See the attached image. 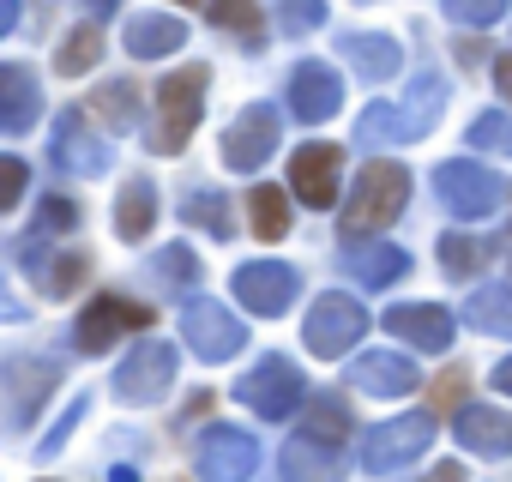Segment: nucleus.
Masks as SVG:
<instances>
[{"mask_svg":"<svg viewBox=\"0 0 512 482\" xmlns=\"http://www.w3.org/2000/svg\"><path fill=\"white\" fill-rule=\"evenodd\" d=\"M103 55V31L97 25H79V31H67V43H61V55H55V67L67 73V79H79V73H91V61Z\"/></svg>","mask_w":512,"mask_h":482,"instance_id":"473e14b6","label":"nucleus"},{"mask_svg":"<svg viewBox=\"0 0 512 482\" xmlns=\"http://www.w3.org/2000/svg\"><path fill=\"white\" fill-rule=\"evenodd\" d=\"M464 320L482 326L488 338H512V284H482V290H470Z\"/></svg>","mask_w":512,"mask_h":482,"instance_id":"cd10ccee","label":"nucleus"},{"mask_svg":"<svg viewBox=\"0 0 512 482\" xmlns=\"http://www.w3.org/2000/svg\"><path fill=\"white\" fill-rule=\"evenodd\" d=\"M49 157H55V169H61V175H79V181H91V175H103V169L115 163V151H109V145H103V133L85 121V109H61V115H55Z\"/></svg>","mask_w":512,"mask_h":482,"instance_id":"1a4fd4ad","label":"nucleus"},{"mask_svg":"<svg viewBox=\"0 0 512 482\" xmlns=\"http://www.w3.org/2000/svg\"><path fill=\"white\" fill-rule=\"evenodd\" d=\"M488 254H494V241H482V235H440V266H446V278H476Z\"/></svg>","mask_w":512,"mask_h":482,"instance_id":"c756f323","label":"nucleus"},{"mask_svg":"<svg viewBox=\"0 0 512 482\" xmlns=\"http://www.w3.org/2000/svg\"><path fill=\"white\" fill-rule=\"evenodd\" d=\"M235 398L253 410V416H266V422H284L302 398H308V380L290 356H266V362H253L235 386Z\"/></svg>","mask_w":512,"mask_h":482,"instance_id":"423d86ee","label":"nucleus"},{"mask_svg":"<svg viewBox=\"0 0 512 482\" xmlns=\"http://www.w3.org/2000/svg\"><path fill=\"white\" fill-rule=\"evenodd\" d=\"M278 25H284L290 37L320 31V25H326V0H278Z\"/></svg>","mask_w":512,"mask_h":482,"instance_id":"c9c22d12","label":"nucleus"},{"mask_svg":"<svg viewBox=\"0 0 512 482\" xmlns=\"http://www.w3.org/2000/svg\"><path fill=\"white\" fill-rule=\"evenodd\" d=\"M181 43H187V25L175 13H139V19H127V55L133 61H163Z\"/></svg>","mask_w":512,"mask_h":482,"instance_id":"5701e85b","label":"nucleus"},{"mask_svg":"<svg viewBox=\"0 0 512 482\" xmlns=\"http://www.w3.org/2000/svg\"><path fill=\"white\" fill-rule=\"evenodd\" d=\"M247 211H253V235H260V241H278L290 229V193L284 187H253Z\"/></svg>","mask_w":512,"mask_h":482,"instance_id":"c85d7f7f","label":"nucleus"},{"mask_svg":"<svg viewBox=\"0 0 512 482\" xmlns=\"http://www.w3.org/2000/svg\"><path fill=\"white\" fill-rule=\"evenodd\" d=\"M19 199H25V163L7 157V163H0V211H13Z\"/></svg>","mask_w":512,"mask_h":482,"instance_id":"ea45409f","label":"nucleus"},{"mask_svg":"<svg viewBox=\"0 0 512 482\" xmlns=\"http://www.w3.org/2000/svg\"><path fill=\"white\" fill-rule=\"evenodd\" d=\"M79 416H85V404H73V410H67V416H61V422L43 434V446H37V452H43V458H55V452L67 446V434H73V422H79Z\"/></svg>","mask_w":512,"mask_h":482,"instance_id":"a19ab883","label":"nucleus"},{"mask_svg":"<svg viewBox=\"0 0 512 482\" xmlns=\"http://www.w3.org/2000/svg\"><path fill=\"white\" fill-rule=\"evenodd\" d=\"M488 380H494V386H500V392H506V398H512V356H506V362H500V368H494V374H488Z\"/></svg>","mask_w":512,"mask_h":482,"instance_id":"a18cd8bd","label":"nucleus"},{"mask_svg":"<svg viewBox=\"0 0 512 482\" xmlns=\"http://www.w3.org/2000/svg\"><path fill=\"white\" fill-rule=\"evenodd\" d=\"M151 278H157L169 296H187V290L199 284V260H193V248H157V254H151Z\"/></svg>","mask_w":512,"mask_h":482,"instance_id":"7c9ffc66","label":"nucleus"},{"mask_svg":"<svg viewBox=\"0 0 512 482\" xmlns=\"http://www.w3.org/2000/svg\"><path fill=\"white\" fill-rule=\"evenodd\" d=\"M181 217H187L193 229H205L211 241H229V235H235L229 193H217V187H187V199H181Z\"/></svg>","mask_w":512,"mask_h":482,"instance_id":"bb28decb","label":"nucleus"},{"mask_svg":"<svg viewBox=\"0 0 512 482\" xmlns=\"http://www.w3.org/2000/svg\"><path fill=\"white\" fill-rule=\"evenodd\" d=\"M115 398L121 404H157L169 386H175V344L169 338H139L127 350V362L115 368Z\"/></svg>","mask_w":512,"mask_h":482,"instance_id":"6e6552de","label":"nucleus"},{"mask_svg":"<svg viewBox=\"0 0 512 482\" xmlns=\"http://www.w3.org/2000/svg\"><path fill=\"white\" fill-rule=\"evenodd\" d=\"M338 169H344V151L338 145H302L290 157V193L314 211H326L338 199Z\"/></svg>","mask_w":512,"mask_h":482,"instance_id":"dca6fc26","label":"nucleus"},{"mask_svg":"<svg viewBox=\"0 0 512 482\" xmlns=\"http://www.w3.org/2000/svg\"><path fill=\"white\" fill-rule=\"evenodd\" d=\"M278 464H284V482H344V452L314 434H296Z\"/></svg>","mask_w":512,"mask_h":482,"instance_id":"412c9836","label":"nucleus"},{"mask_svg":"<svg viewBox=\"0 0 512 482\" xmlns=\"http://www.w3.org/2000/svg\"><path fill=\"white\" fill-rule=\"evenodd\" d=\"M404 199H410V169L392 163V157H374V163L356 175V187L344 193L338 223H344V235H380L386 223L404 217Z\"/></svg>","mask_w":512,"mask_h":482,"instance_id":"f03ea898","label":"nucleus"},{"mask_svg":"<svg viewBox=\"0 0 512 482\" xmlns=\"http://www.w3.org/2000/svg\"><path fill=\"white\" fill-rule=\"evenodd\" d=\"M193 464L205 482H253V470H260V440L229 428V422H211L193 446Z\"/></svg>","mask_w":512,"mask_h":482,"instance_id":"9d476101","label":"nucleus"},{"mask_svg":"<svg viewBox=\"0 0 512 482\" xmlns=\"http://www.w3.org/2000/svg\"><path fill=\"white\" fill-rule=\"evenodd\" d=\"M151 223H157V187L145 175H133L115 199V229H121V241H145Z\"/></svg>","mask_w":512,"mask_h":482,"instance_id":"a878e982","label":"nucleus"},{"mask_svg":"<svg viewBox=\"0 0 512 482\" xmlns=\"http://www.w3.org/2000/svg\"><path fill=\"white\" fill-rule=\"evenodd\" d=\"M386 332L392 338H404L410 350H428V356H440V350H452V314L446 308H434V302H398V308H386Z\"/></svg>","mask_w":512,"mask_h":482,"instance_id":"f3484780","label":"nucleus"},{"mask_svg":"<svg viewBox=\"0 0 512 482\" xmlns=\"http://www.w3.org/2000/svg\"><path fill=\"white\" fill-rule=\"evenodd\" d=\"M151 326V308L145 302H127V296H115V290H103L85 314H79V326H73V344L85 350V356H103L115 338H127V332H145Z\"/></svg>","mask_w":512,"mask_h":482,"instance_id":"ddd939ff","label":"nucleus"},{"mask_svg":"<svg viewBox=\"0 0 512 482\" xmlns=\"http://www.w3.org/2000/svg\"><path fill=\"white\" fill-rule=\"evenodd\" d=\"M229 290L241 296L247 314L278 320V314H290V302L302 296V278H296V266H284V260H247Z\"/></svg>","mask_w":512,"mask_h":482,"instance_id":"f8f14e48","label":"nucleus"},{"mask_svg":"<svg viewBox=\"0 0 512 482\" xmlns=\"http://www.w3.org/2000/svg\"><path fill=\"white\" fill-rule=\"evenodd\" d=\"M85 7H91V13L103 19V13H115V0H85Z\"/></svg>","mask_w":512,"mask_h":482,"instance_id":"49530a36","label":"nucleus"},{"mask_svg":"<svg viewBox=\"0 0 512 482\" xmlns=\"http://www.w3.org/2000/svg\"><path fill=\"white\" fill-rule=\"evenodd\" d=\"M13 25H19V0H0V37H13Z\"/></svg>","mask_w":512,"mask_h":482,"instance_id":"79ce46f5","label":"nucleus"},{"mask_svg":"<svg viewBox=\"0 0 512 482\" xmlns=\"http://www.w3.org/2000/svg\"><path fill=\"white\" fill-rule=\"evenodd\" d=\"M181 338L193 344V356H199V362H229V356L247 344L241 320H235L223 302H205V296H193V302L181 308Z\"/></svg>","mask_w":512,"mask_h":482,"instance_id":"2eb2a0df","label":"nucleus"},{"mask_svg":"<svg viewBox=\"0 0 512 482\" xmlns=\"http://www.w3.org/2000/svg\"><path fill=\"white\" fill-rule=\"evenodd\" d=\"M205 85H211L205 67H181V73H169L157 85V115H151V133H145V145L157 157H175L193 139V127L205 115Z\"/></svg>","mask_w":512,"mask_h":482,"instance_id":"7ed1b4c3","label":"nucleus"},{"mask_svg":"<svg viewBox=\"0 0 512 482\" xmlns=\"http://www.w3.org/2000/svg\"><path fill=\"white\" fill-rule=\"evenodd\" d=\"M470 145L512 157V115H500V109H482V115L470 121Z\"/></svg>","mask_w":512,"mask_h":482,"instance_id":"f704fd0d","label":"nucleus"},{"mask_svg":"<svg viewBox=\"0 0 512 482\" xmlns=\"http://www.w3.org/2000/svg\"><path fill=\"white\" fill-rule=\"evenodd\" d=\"M344 272L356 284H368V290H386V284H398L410 272V254L392 248V241H356V248L344 254Z\"/></svg>","mask_w":512,"mask_h":482,"instance_id":"4be33fe9","label":"nucleus"},{"mask_svg":"<svg viewBox=\"0 0 512 482\" xmlns=\"http://www.w3.org/2000/svg\"><path fill=\"white\" fill-rule=\"evenodd\" d=\"M278 139H284L278 109H272V103H247V109L229 121V133H223V163L241 169V175H253V169L278 151Z\"/></svg>","mask_w":512,"mask_h":482,"instance_id":"4468645a","label":"nucleus"},{"mask_svg":"<svg viewBox=\"0 0 512 482\" xmlns=\"http://www.w3.org/2000/svg\"><path fill=\"white\" fill-rule=\"evenodd\" d=\"M37 121V73L31 67H0V133L19 139Z\"/></svg>","mask_w":512,"mask_h":482,"instance_id":"b1692460","label":"nucleus"},{"mask_svg":"<svg viewBox=\"0 0 512 482\" xmlns=\"http://www.w3.org/2000/svg\"><path fill=\"white\" fill-rule=\"evenodd\" d=\"M368 332V314H362V302L356 296H320L314 302V314H308V326H302V338H308V350L320 356V362H338L344 350H356V338Z\"/></svg>","mask_w":512,"mask_h":482,"instance_id":"9b49d317","label":"nucleus"},{"mask_svg":"<svg viewBox=\"0 0 512 482\" xmlns=\"http://www.w3.org/2000/svg\"><path fill=\"white\" fill-rule=\"evenodd\" d=\"M97 109L109 115V127H139V91H133L127 79H109V85L97 91Z\"/></svg>","mask_w":512,"mask_h":482,"instance_id":"72a5a7b5","label":"nucleus"},{"mask_svg":"<svg viewBox=\"0 0 512 482\" xmlns=\"http://www.w3.org/2000/svg\"><path fill=\"white\" fill-rule=\"evenodd\" d=\"M308 434L326 440V446H344V434H350V404H344L338 392L308 398Z\"/></svg>","mask_w":512,"mask_h":482,"instance_id":"2f4dec72","label":"nucleus"},{"mask_svg":"<svg viewBox=\"0 0 512 482\" xmlns=\"http://www.w3.org/2000/svg\"><path fill=\"white\" fill-rule=\"evenodd\" d=\"M440 115H446V79H440L434 67H422L398 103H374V109L356 121V145H374V151H386V145H416V139L434 133Z\"/></svg>","mask_w":512,"mask_h":482,"instance_id":"f257e3e1","label":"nucleus"},{"mask_svg":"<svg viewBox=\"0 0 512 482\" xmlns=\"http://www.w3.org/2000/svg\"><path fill=\"white\" fill-rule=\"evenodd\" d=\"M434 193H440V205H446L452 217H464V223H482V217H494V211L506 205V181H500L494 169H482L476 157L440 163V169H434Z\"/></svg>","mask_w":512,"mask_h":482,"instance_id":"20e7f679","label":"nucleus"},{"mask_svg":"<svg viewBox=\"0 0 512 482\" xmlns=\"http://www.w3.org/2000/svg\"><path fill=\"white\" fill-rule=\"evenodd\" d=\"M61 386V362L49 356H7V368H0V392H7V428L25 434L37 422V410L49 404V392Z\"/></svg>","mask_w":512,"mask_h":482,"instance_id":"0eeeda50","label":"nucleus"},{"mask_svg":"<svg viewBox=\"0 0 512 482\" xmlns=\"http://www.w3.org/2000/svg\"><path fill=\"white\" fill-rule=\"evenodd\" d=\"M350 386L368 392V398H404V392L422 386V374H416L410 356H398V350H374V356H356V362H350Z\"/></svg>","mask_w":512,"mask_h":482,"instance_id":"6ab92c4d","label":"nucleus"},{"mask_svg":"<svg viewBox=\"0 0 512 482\" xmlns=\"http://www.w3.org/2000/svg\"><path fill=\"white\" fill-rule=\"evenodd\" d=\"M440 7H446V19L452 25H494V19H506V0H440Z\"/></svg>","mask_w":512,"mask_h":482,"instance_id":"e433bc0d","label":"nucleus"},{"mask_svg":"<svg viewBox=\"0 0 512 482\" xmlns=\"http://www.w3.org/2000/svg\"><path fill=\"white\" fill-rule=\"evenodd\" d=\"M422 482H464V470H458V464H434Z\"/></svg>","mask_w":512,"mask_h":482,"instance_id":"37998d69","label":"nucleus"},{"mask_svg":"<svg viewBox=\"0 0 512 482\" xmlns=\"http://www.w3.org/2000/svg\"><path fill=\"white\" fill-rule=\"evenodd\" d=\"M494 79H500V97H512V55L494 61Z\"/></svg>","mask_w":512,"mask_h":482,"instance_id":"c03bdc74","label":"nucleus"},{"mask_svg":"<svg viewBox=\"0 0 512 482\" xmlns=\"http://www.w3.org/2000/svg\"><path fill=\"white\" fill-rule=\"evenodd\" d=\"M338 103H344V85H338V73H332V67L302 61V67L290 73V115H296V121L320 127V121H332V115H338Z\"/></svg>","mask_w":512,"mask_h":482,"instance_id":"a211bd4d","label":"nucleus"},{"mask_svg":"<svg viewBox=\"0 0 512 482\" xmlns=\"http://www.w3.org/2000/svg\"><path fill=\"white\" fill-rule=\"evenodd\" d=\"M458 446L482 452V458H506L512 452V416L494 404H464L458 410Z\"/></svg>","mask_w":512,"mask_h":482,"instance_id":"aec40b11","label":"nucleus"},{"mask_svg":"<svg viewBox=\"0 0 512 482\" xmlns=\"http://www.w3.org/2000/svg\"><path fill=\"white\" fill-rule=\"evenodd\" d=\"M344 61H350L368 85H386V79L404 67L398 43H392V37H380V31H356V37H344Z\"/></svg>","mask_w":512,"mask_h":482,"instance_id":"393cba45","label":"nucleus"},{"mask_svg":"<svg viewBox=\"0 0 512 482\" xmlns=\"http://www.w3.org/2000/svg\"><path fill=\"white\" fill-rule=\"evenodd\" d=\"M73 223H79V211H73L67 199H43V211H37V229H43V235H67Z\"/></svg>","mask_w":512,"mask_h":482,"instance_id":"58836bf2","label":"nucleus"},{"mask_svg":"<svg viewBox=\"0 0 512 482\" xmlns=\"http://www.w3.org/2000/svg\"><path fill=\"white\" fill-rule=\"evenodd\" d=\"M428 446H434V416H428V410L392 416V422H380V428L362 434V470H368V476H392V470L416 464Z\"/></svg>","mask_w":512,"mask_h":482,"instance_id":"39448f33","label":"nucleus"},{"mask_svg":"<svg viewBox=\"0 0 512 482\" xmlns=\"http://www.w3.org/2000/svg\"><path fill=\"white\" fill-rule=\"evenodd\" d=\"M205 13H211V25H223V31H247V37L260 31V13H253V0H211Z\"/></svg>","mask_w":512,"mask_h":482,"instance_id":"4c0bfd02","label":"nucleus"}]
</instances>
